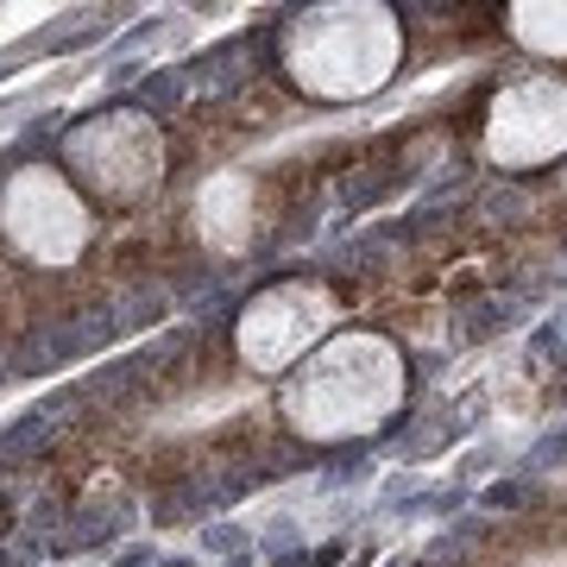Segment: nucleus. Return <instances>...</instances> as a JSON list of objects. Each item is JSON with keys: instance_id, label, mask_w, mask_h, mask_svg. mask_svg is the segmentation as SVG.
Here are the masks:
<instances>
[{"instance_id": "f257e3e1", "label": "nucleus", "mask_w": 567, "mask_h": 567, "mask_svg": "<svg viewBox=\"0 0 567 567\" xmlns=\"http://www.w3.org/2000/svg\"><path fill=\"white\" fill-rule=\"evenodd\" d=\"M404 404V353L385 334H328L284 385V416L309 442H347L391 423Z\"/></svg>"}, {"instance_id": "f03ea898", "label": "nucleus", "mask_w": 567, "mask_h": 567, "mask_svg": "<svg viewBox=\"0 0 567 567\" xmlns=\"http://www.w3.org/2000/svg\"><path fill=\"white\" fill-rule=\"evenodd\" d=\"M404 58V25L379 0H328L309 7L284 39V70L322 102H360L385 89Z\"/></svg>"}, {"instance_id": "7ed1b4c3", "label": "nucleus", "mask_w": 567, "mask_h": 567, "mask_svg": "<svg viewBox=\"0 0 567 567\" xmlns=\"http://www.w3.org/2000/svg\"><path fill=\"white\" fill-rule=\"evenodd\" d=\"M334 322H341V309H334V297H328L322 284L290 278V284L259 290L240 309L234 341H240V360L252 372H290V365H303L334 334Z\"/></svg>"}, {"instance_id": "20e7f679", "label": "nucleus", "mask_w": 567, "mask_h": 567, "mask_svg": "<svg viewBox=\"0 0 567 567\" xmlns=\"http://www.w3.org/2000/svg\"><path fill=\"white\" fill-rule=\"evenodd\" d=\"M0 234L39 265H70L89 246V208L58 171L25 164L20 177L0 189Z\"/></svg>"}, {"instance_id": "39448f33", "label": "nucleus", "mask_w": 567, "mask_h": 567, "mask_svg": "<svg viewBox=\"0 0 567 567\" xmlns=\"http://www.w3.org/2000/svg\"><path fill=\"white\" fill-rule=\"evenodd\" d=\"M486 152L505 171L567 158V82L561 76H524L498 89L486 107Z\"/></svg>"}, {"instance_id": "423d86ee", "label": "nucleus", "mask_w": 567, "mask_h": 567, "mask_svg": "<svg viewBox=\"0 0 567 567\" xmlns=\"http://www.w3.org/2000/svg\"><path fill=\"white\" fill-rule=\"evenodd\" d=\"M63 152H70V171L114 203H133L164 177V140L145 114H102V121L76 126Z\"/></svg>"}, {"instance_id": "0eeeda50", "label": "nucleus", "mask_w": 567, "mask_h": 567, "mask_svg": "<svg viewBox=\"0 0 567 567\" xmlns=\"http://www.w3.org/2000/svg\"><path fill=\"white\" fill-rule=\"evenodd\" d=\"M196 227H203L208 246H221V252H240L252 240V183L246 177H208L203 196H196Z\"/></svg>"}, {"instance_id": "6e6552de", "label": "nucleus", "mask_w": 567, "mask_h": 567, "mask_svg": "<svg viewBox=\"0 0 567 567\" xmlns=\"http://www.w3.org/2000/svg\"><path fill=\"white\" fill-rule=\"evenodd\" d=\"M505 20H511V39L524 44V51L567 63V0L561 7H548V0H517Z\"/></svg>"}]
</instances>
